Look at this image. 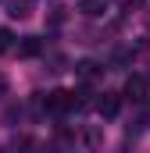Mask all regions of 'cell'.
<instances>
[{
    "mask_svg": "<svg viewBox=\"0 0 150 153\" xmlns=\"http://www.w3.org/2000/svg\"><path fill=\"white\" fill-rule=\"evenodd\" d=\"M79 103H82V100H79L75 93H68V89H54V93H46V100H43V107H46L50 114H68Z\"/></svg>",
    "mask_w": 150,
    "mask_h": 153,
    "instance_id": "1",
    "label": "cell"
},
{
    "mask_svg": "<svg viewBox=\"0 0 150 153\" xmlns=\"http://www.w3.org/2000/svg\"><path fill=\"white\" fill-rule=\"evenodd\" d=\"M147 93H150V85H147V78L143 75H129V82H125V100H132V103H143L147 100Z\"/></svg>",
    "mask_w": 150,
    "mask_h": 153,
    "instance_id": "2",
    "label": "cell"
},
{
    "mask_svg": "<svg viewBox=\"0 0 150 153\" xmlns=\"http://www.w3.org/2000/svg\"><path fill=\"white\" fill-rule=\"evenodd\" d=\"M118 111H122V96H118V93H104V96L97 100V114L100 117H114Z\"/></svg>",
    "mask_w": 150,
    "mask_h": 153,
    "instance_id": "3",
    "label": "cell"
},
{
    "mask_svg": "<svg viewBox=\"0 0 150 153\" xmlns=\"http://www.w3.org/2000/svg\"><path fill=\"white\" fill-rule=\"evenodd\" d=\"M79 11L89 14V18H100V14L107 11V0H79Z\"/></svg>",
    "mask_w": 150,
    "mask_h": 153,
    "instance_id": "4",
    "label": "cell"
},
{
    "mask_svg": "<svg viewBox=\"0 0 150 153\" xmlns=\"http://www.w3.org/2000/svg\"><path fill=\"white\" fill-rule=\"evenodd\" d=\"M39 50H43V43H39L36 36H25L22 43H18V57H36Z\"/></svg>",
    "mask_w": 150,
    "mask_h": 153,
    "instance_id": "5",
    "label": "cell"
},
{
    "mask_svg": "<svg viewBox=\"0 0 150 153\" xmlns=\"http://www.w3.org/2000/svg\"><path fill=\"white\" fill-rule=\"evenodd\" d=\"M7 14H11V18H25V14H29V0H14Z\"/></svg>",
    "mask_w": 150,
    "mask_h": 153,
    "instance_id": "6",
    "label": "cell"
},
{
    "mask_svg": "<svg viewBox=\"0 0 150 153\" xmlns=\"http://www.w3.org/2000/svg\"><path fill=\"white\" fill-rule=\"evenodd\" d=\"M11 43H14L11 29H0V53H7V50H11Z\"/></svg>",
    "mask_w": 150,
    "mask_h": 153,
    "instance_id": "7",
    "label": "cell"
},
{
    "mask_svg": "<svg viewBox=\"0 0 150 153\" xmlns=\"http://www.w3.org/2000/svg\"><path fill=\"white\" fill-rule=\"evenodd\" d=\"M79 75H82V78H93V75H97V64H93V61H82V64H79Z\"/></svg>",
    "mask_w": 150,
    "mask_h": 153,
    "instance_id": "8",
    "label": "cell"
},
{
    "mask_svg": "<svg viewBox=\"0 0 150 153\" xmlns=\"http://www.w3.org/2000/svg\"><path fill=\"white\" fill-rule=\"evenodd\" d=\"M125 7L132 11V7H143V0H125Z\"/></svg>",
    "mask_w": 150,
    "mask_h": 153,
    "instance_id": "9",
    "label": "cell"
},
{
    "mask_svg": "<svg viewBox=\"0 0 150 153\" xmlns=\"http://www.w3.org/2000/svg\"><path fill=\"white\" fill-rule=\"evenodd\" d=\"M0 96H7V78L0 75Z\"/></svg>",
    "mask_w": 150,
    "mask_h": 153,
    "instance_id": "10",
    "label": "cell"
}]
</instances>
